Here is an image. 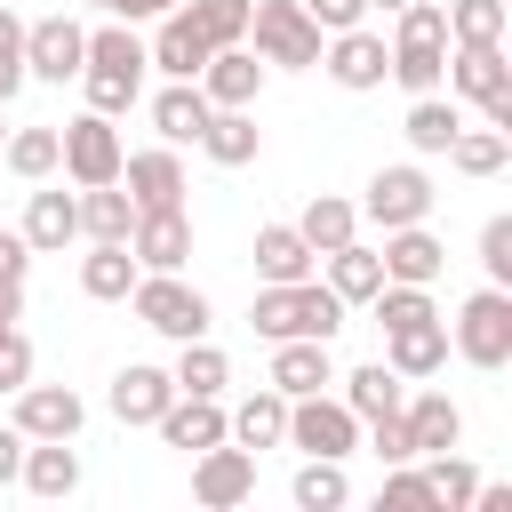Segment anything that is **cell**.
Returning <instances> with one entry per match:
<instances>
[{
	"mask_svg": "<svg viewBox=\"0 0 512 512\" xmlns=\"http://www.w3.org/2000/svg\"><path fill=\"white\" fill-rule=\"evenodd\" d=\"M104 400H112V416H120V424H152V416L176 400V376H168V368H152V360H128V368L112 376V392H104Z\"/></svg>",
	"mask_w": 512,
	"mask_h": 512,
	"instance_id": "cell-26",
	"label": "cell"
},
{
	"mask_svg": "<svg viewBox=\"0 0 512 512\" xmlns=\"http://www.w3.org/2000/svg\"><path fill=\"white\" fill-rule=\"evenodd\" d=\"M384 368L424 384L448 368V320H416V328H384Z\"/></svg>",
	"mask_w": 512,
	"mask_h": 512,
	"instance_id": "cell-20",
	"label": "cell"
},
{
	"mask_svg": "<svg viewBox=\"0 0 512 512\" xmlns=\"http://www.w3.org/2000/svg\"><path fill=\"white\" fill-rule=\"evenodd\" d=\"M344 296L328 288V280H264L256 296H248V328L264 336V344H288V336H336L344 328Z\"/></svg>",
	"mask_w": 512,
	"mask_h": 512,
	"instance_id": "cell-1",
	"label": "cell"
},
{
	"mask_svg": "<svg viewBox=\"0 0 512 512\" xmlns=\"http://www.w3.org/2000/svg\"><path fill=\"white\" fill-rule=\"evenodd\" d=\"M168 8H176V0H112V16H120V24H160Z\"/></svg>",
	"mask_w": 512,
	"mask_h": 512,
	"instance_id": "cell-52",
	"label": "cell"
},
{
	"mask_svg": "<svg viewBox=\"0 0 512 512\" xmlns=\"http://www.w3.org/2000/svg\"><path fill=\"white\" fill-rule=\"evenodd\" d=\"M56 128H8V144H0V160H8V176H24V184H48L56 176Z\"/></svg>",
	"mask_w": 512,
	"mask_h": 512,
	"instance_id": "cell-42",
	"label": "cell"
},
{
	"mask_svg": "<svg viewBox=\"0 0 512 512\" xmlns=\"http://www.w3.org/2000/svg\"><path fill=\"white\" fill-rule=\"evenodd\" d=\"M288 448H304V456H352L360 448V416L344 408V400H328V392H304V400H288V432H280Z\"/></svg>",
	"mask_w": 512,
	"mask_h": 512,
	"instance_id": "cell-10",
	"label": "cell"
},
{
	"mask_svg": "<svg viewBox=\"0 0 512 512\" xmlns=\"http://www.w3.org/2000/svg\"><path fill=\"white\" fill-rule=\"evenodd\" d=\"M24 384H32V336L0 328V392H24Z\"/></svg>",
	"mask_w": 512,
	"mask_h": 512,
	"instance_id": "cell-49",
	"label": "cell"
},
{
	"mask_svg": "<svg viewBox=\"0 0 512 512\" xmlns=\"http://www.w3.org/2000/svg\"><path fill=\"white\" fill-rule=\"evenodd\" d=\"M16 400V432L24 440H80V424H88V400L72 392V384H24V392H8Z\"/></svg>",
	"mask_w": 512,
	"mask_h": 512,
	"instance_id": "cell-14",
	"label": "cell"
},
{
	"mask_svg": "<svg viewBox=\"0 0 512 512\" xmlns=\"http://www.w3.org/2000/svg\"><path fill=\"white\" fill-rule=\"evenodd\" d=\"M288 496H296V512H344L352 504V480H344L336 456H304L296 480H288Z\"/></svg>",
	"mask_w": 512,
	"mask_h": 512,
	"instance_id": "cell-38",
	"label": "cell"
},
{
	"mask_svg": "<svg viewBox=\"0 0 512 512\" xmlns=\"http://www.w3.org/2000/svg\"><path fill=\"white\" fill-rule=\"evenodd\" d=\"M248 496H256V448L216 440V448H200V456H192V504L232 512V504H248Z\"/></svg>",
	"mask_w": 512,
	"mask_h": 512,
	"instance_id": "cell-12",
	"label": "cell"
},
{
	"mask_svg": "<svg viewBox=\"0 0 512 512\" xmlns=\"http://www.w3.org/2000/svg\"><path fill=\"white\" fill-rule=\"evenodd\" d=\"M296 232H304V248H312V256H328V248L360 240V208H352L344 192H312V200H304V216H296Z\"/></svg>",
	"mask_w": 512,
	"mask_h": 512,
	"instance_id": "cell-32",
	"label": "cell"
},
{
	"mask_svg": "<svg viewBox=\"0 0 512 512\" xmlns=\"http://www.w3.org/2000/svg\"><path fill=\"white\" fill-rule=\"evenodd\" d=\"M128 224H136V200L120 184H80V232L88 240H128Z\"/></svg>",
	"mask_w": 512,
	"mask_h": 512,
	"instance_id": "cell-41",
	"label": "cell"
},
{
	"mask_svg": "<svg viewBox=\"0 0 512 512\" xmlns=\"http://www.w3.org/2000/svg\"><path fill=\"white\" fill-rule=\"evenodd\" d=\"M480 272H488V288H512V216L480 224Z\"/></svg>",
	"mask_w": 512,
	"mask_h": 512,
	"instance_id": "cell-47",
	"label": "cell"
},
{
	"mask_svg": "<svg viewBox=\"0 0 512 512\" xmlns=\"http://www.w3.org/2000/svg\"><path fill=\"white\" fill-rule=\"evenodd\" d=\"M440 16H448V48H504L512 32L504 0H440Z\"/></svg>",
	"mask_w": 512,
	"mask_h": 512,
	"instance_id": "cell-35",
	"label": "cell"
},
{
	"mask_svg": "<svg viewBox=\"0 0 512 512\" xmlns=\"http://www.w3.org/2000/svg\"><path fill=\"white\" fill-rule=\"evenodd\" d=\"M360 216H368V224H384V232H392V224H424V216H432V176H424L416 160H392V168H376V176H368V200H360Z\"/></svg>",
	"mask_w": 512,
	"mask_h": 512,
	"instance_id": "cell-13",
	"label": "cell"
},
{
	"mask_svg": "<svg viewBox=\"0 0 512 512\" xmlns=\"http://www.w3.org/2000/svg\"><path fill=\"white\" fill-rule=\"evenodd\" d=\"M128 256H136L144 272H184V264H192V216H184V208H136Z\"/></svg>",
	"mask_w": 512,
	"mask_h": 512,
	"instance_id": "cell-15",
	"label": "cell"
},
{
	"mask_svg": "<svg viewBox=\"0 0 512 512\" xmlns=\"http://www.w3.org/2000/svg\"><path fill=\"white\" fill-rule=\"evenodd\" d=\"M136 256H128V240H88V256H80V296L88 304H128V288H136Z\"/></svg>",
	"mask_w": 512,
	"mask_h": 512,
	"instance_id": "cell-27",
	"label": "cell"
},
{
	"mask_svg": "<svg viewBox=\"0 0 512 512\" xmlns=\"http://www.w3.org/2000/svg\"><path fill=\"white\" fill-rule=\"evenodd\" d=\"M16 480H24V496L64 504V496H80V448H72V440H24Z\"/></svg>",
	"mask_w": 512,
	"mask_h": 512,
	"instance_id": "cell-17",
	"label": "cell"
},
{
	"mask_svg": "<svg viewBox=\"0 0 512 512\" xmlns=\"http://www.w3.org/2000/svg\"><path fill=\"white\" fill-rule=\"evenodd\" d=\"M376 512H432V488H424V472H416V464H384Z\"/></svg>",
	"mask_w": 512,
	"mask_h": 512,
	"instance_id": "cell-45",
	"label": "cell"
},
{
	"mask_svg": "<svg viewBox=\"0 0 512 512\" xmlns=\"http://www.w3.org/2000/svg\"><path fill=\"white\" fill-rule=\"evenodd\" d=\"M264 384L288 392V400H304V392H328L336 384V360H328L320 336H288V344H272V376Z\"/></svg>",
	"mask_w": 512,
	"mask_h": 512,
	"instance_id": "cell-21",
	"label": "cell"
},
{
	"mask_svg": "<svg viewBox=\"0 0 512 512\" xmlns=\"http://www.w3.org/2000/svg\"><path fill=\"white\" fill-rule=\"evenodd\" d=\"M24 80H32V72H24V16L0 0V104H16Z\"/></svg>",
	"mask_w": 512,
	"mask_h": 512,
	"instance_id": "cell-46",
	"label": "cell"
},
{
	"mask_svg": "<svg viewBox=\"0 0 512 512\" xmlns=\"http://www.w3.org/2000/svg\"><path fill=\"white\" fill-rule=\"evenodd\" d=\"M360 432H368V456H376V464H416V440H408L400 408H392V416H368Z\"/></svg>",
	"mask_w": 512,
	"mask_h": 512,
	"instance_id": "cell-48",
	"label": "cell"
},
{
	"mask_svg": "<svg viewBox=\"0 0 512 512\" xmlns=\"http://www.w3.org/2000/svg\"><path fill=\"white\" fill-rule=\"evenodd\" d=\"M16 232H24L32 256H64V248L80 240V192H32Z\"/></svg>",
	"mask_w": 512,
	"mask_h": 512,
	"instance_id": "cell-19",
	"label": "cell"
},
{
	"mask_svg": "<svg viewBox=\"0 0 512 512\" xmlns=\"http://www.w3.org/2000/svg\"><path fill=\"white\" fill-rule=\"evenodd\" d=\"M400 424H408L416 456H432V448H456V440H464V408H456L448 392H432V384L400 400Z\"/></svg>",
	"mask_w": 512,
	"mask_h": 512,
	"instance_id": "cell-28",
	"label": "cell"
},
{
	"mask_svg": "<svg viewBox=\"0 0 512 512\" xmlns=\"http://www.w3.org/2000/svg\"><path fill=\"white\" fill-rule=\"evenodd\" d=\"M56 168L72 176V184H120V160H128V144H120V128H112V112H80V120H64L56 128Z\"/></svg>",
	"mask_w": 512,
	"mask_h": 512,
	"instance_id": "cell-8",
	"label": "cell"
},
{
	"mask_svg": "<svg viewBox=\"0 0 512 512\" xmlns=\"http://www.w3.org/2000/svg\"><path fill=\"white\" fill-rule=\"evenodd\" d=\"M208 96H200V80H168L160 96H152V128H160V144H200V128H208Z\"/></svg>",
	"mask_w": 512,
	"mask_h": 512,
	"instance_id": "cell-29",
	"label": "cell"
},
{
	"mask_svg": "<svg viewBox=\"0 0 512 512\" xmlns=\"http://www.w3.org/2000/svg\"><path fill=\"white\" fill-rule=\"evenodd\" d=\"M144 56H152V72H168V80H200V64H208L216 48L200 40V24H192V16H184V0H176V8L160 16V32L144 40Z\"/></svg>",
	"mask_w": 512,
	"mask_h": 512,
	"instance_id": "cell-18",
	"label": "cell"
},
{
	"mask_svg": "<svg viewBox=\"0 0 512 512\" xmlns=\"http://www.w3.org/2000/svg\"><path fill=\"white\" fill-rule=\"evenodd\" d=\"M376 256H384V280H416V288H432V280L448 272V248H440L424 224H392Z\"/></svg>",
	"mask_w": 512,
	"mask_h": 512,
	"instance_id": "cell-25",
	"label": "cell"
},
{
	"mask_svg": "<svg viewBox=\"0 0 512 512\" xmlns=\"http://www.w3.org/2000/svg\"><path fill=\"white\" fill-rule=\"evenodd\" d=\"M368 312H376V328H416V320H440L432 288H416V280H384V288L368 296Z\"/></svg>",
	"mask_w": 512,
	"mask_h": 512,
	"instance_id": "cell-43",
	"label": "cell"
},
{
	"mask_svg": "<svg viewBox=\"0 0 512 512\" xmlns=\"http://www.w3.org/2000/svg\"><path fill=\"white\" fill-rule=\"evenodd\" d=\"M392 72L384 80H400L408 96H432L440 88V64H448V16H440V0H408V8H392Z\"/></svg>",
	"mask_w": 512,
	"mask_h": 512,
	"instance_id": "cell-3",
	"label": "cell"
},
{
	"mask_svg": "<svg viewBox=\"0 0 512 512\" xmlns=\"http://www.w3.org/2000/svg\"><path fill=\"white\" fill-rule=\"evenodd\" d=\"M88 8H112V0H88Z\"/></svg>",
	"mask_w": 512,
	"mask_h": 512,
	"instance_id": "cell-57",
	"label": "cell"
},
{
	"mask_svg": "<svg viewBox=\"0 0 512 512\" xmlns=\"http://www.w3.org/2000/svg\"><path fill=\"white\" fill-rule=\"evenodd\" d=\"M464 128V112H456V96H408V120H400V136H408V152H424V160H440L448 152V136Z\"/></svg>",
	"mask_w": 512,
	"mask_h": 512,
	"instance_id": "cell-31",
	"label": "cell"
},
{
	"mask_svg": "<svg viewBox=\"0 0 512 512\" xmlns=\"http://www.w3.org/2000/svg\"><path fill=\"white\" fill-rule=\"evenodd\" d=\"M320 264H328V288H336L344 304H368V296L384 288V256H376V248H360V240H344V248H328Z\"/></svg>",
	"mask_w": 512,
	"mask_h": 512,
	"instance_id": "cell-37",
	"label": "cell"
},
{
	"mask_svg": "<svg viewBox=\"0 0 512 512\" xmlns=\"http://www.w3.org/2000/svg\"><path fill=\"white\" fill-rule=\"evenodd\" d=\"M200 152H208L216 168H248V160L264 152L256 104H216V112H208V128H200Z\"/></svg>",
	"mask_w": 512,
	"mask_h": 512,
	"instance_id": "cell-24",
	"label": "cell"
},
{
	"mask_svg": "<svg viewBox=\"0 0 512 512\" xmlns=\"http://www.w3.org/2000/svg\"><path fill=\"white\" fill-rule=\"evenodd\" d=\"M80 64H88V24L80 16H32L24 24V72L32 80H48V88H64V80H80Z\"/></svg>",
	"mask_w": 512,
	"mask_h": 512,
	"instance_id": "cell-9",
	"label": "cell"
},
{
	"mask_svg": "<svg viewBox=\"0 0 512 512\" xmlns=\"http://www.w3.org/2000/svg\"><path fill=\"white\" fill-rule=\"evenodd\" d=\"M440 80H448L456 104H480V120L512 136V64H504V48H448Z\"/></svg>",
	"mask_w": 512,
	"mask_h": 512,
	"instance_id": "cell-7",
	"label": "cell"
},
{
	"mask_svg": "<svg viewBox=\"0 0 512 512\" xmlns=\"http://www.w3.org/2000/svg\"><path fill=\"white\" fill-rule=\"evenodd\" d=\"M320 256L304 248L296 224H256V280H312Z\"/></svg>",
	"mask_w": 512,
	"mask_h": 512,
	"instance_id": "cell-33",
	"label": "cell"
},
{
	"mask_svg": "<svg viewBox=\"0 0 512 512\" xmlns=\"http://www.w3.org/2000/svg\"><path fill=\"white\" fill-rule=\"evenodd\" d=\"M336 384H344L336 400H344L360 424H368V416H392V408L408 400V376H392L384 360H360V368H352V376H336Z\"/></svg>",
	"mask_w": 512,
	"mask_h": 512,
	"instance_id": "cell-34",
	"label": "cell"
},
{
	"mask_svg": "<svg viewBox=\"0 0 512 512\" xmlns=\"http://www.w3.org/2000/svg\"><path fill=\"white\" fill-rule=\"evenodd\" d=\"M32 272V248H24V232H0V280H24Z\"/></svg>",
	"mask_w": 512,
	"mask_h": 512,
	"instance_id": "cell-51",
	"label": "cell"
},
{
	"mask_svg": "<svg viewBox=\"0 0 512 512\" xmlns=\"http://www.w3.org/2000/svg\"><path fill=\"white\" fill-rule=\"evenodd\" d=\"M24 320V280H0V328Z\"/></svg>",
	"mask_w": 512,
	"mask_h": 512,
	"instance_id": "cell-54",
	"label": "cell"
},
{
	"mask_svg": "<svg viewBox=\"0 0 512 512\" xmlns=\"http://www.w3.org/2000/svg\"><path fill=\"white\" fill-rule=\"evenodd\" d=\"M0 144H8V104H0Z\"/></svg>",
	"mask_w": 512,
	"mask_h": 512,
	"instance_id": "cell-56",
	"label": "cell"
},
{
	"mask_svg": "<svg viewBox=\"0 0 512 512\" xmlns=\"http://www.w3.org/2000/svg\"><path fill=\"white\" fill-rule=\"evenodd\" d=\"M120 192L136 200V208H184V160H176V144H152V152H128L120 160Z\"/></svg>",
	"mask_w": 512,
	"mask_h": 512,
	"instance_id": "cell-16",
	"label": "cell"
},
{
	"mask_svg": "<svg viewBox=\"0 0 512 512\" xmlns=\"http://www.w3.org/2000/svg\"><path fill=\"white\" fill-rule=\"evenodd\" d=\"M256 88H264V56L248 40H232V48H216L200 64V96L208 104H256Z\"/></svg>",
	"mask_w": 512,
	"mask_h": 512,
	"instance_id": "cell-23",
	"label": "cell"
},
{
	"mask_svg": "<svg viewBox=\"0 0 512 512\" xmlns=\"http://www.w3.org/2000/svg\"><path fill=\"white\" fill-rule=\"evenodd\" d=\"M144 72H152V56H144L136 24H96V32H88V64H80L88 112H112V120H120V112L144 96Z\"/></svg>",
	"mask_w": 512,
	"mask_h": 512,
	"instance_id": "cell-2",
	"label": "cell"
},
{
	"mask_svg": "<svg viewBox=\"0 0 512 512\" xmlns=\"http://www.w3.org/2000/svg\"><path fill=\"white\" fill-rule=\"evenodd\" d=\"M416 472H424V488H432V512H472V496H480V472H472L456 448H432V456H416Z\"/></svg>",
	"mask_w": 512,
	"mask_h": 512,
	"instance_id": "cell-36",
	"label": "cell"
},
{
	"mask_svg": "<svg viewBox=\"0 0 512 512\" xmlns=\"http://www.w3.org/2000/svg\"><path fill=\"white\" fill-rule=\"evenodd\" d=\"M304 16H312L320 32H344V24H360V16H368V0H304Z\"/></svg>",
	"mask_w": 512,
	"mask_h": 512,
	"instance_id": "cell-50",
	"label": "cell"
},
{
	"mask_svg": "<svg viewBox=\"0 0 512 512\" xmlns=\"http://www.w3.org/2000/svg\"><path fill=\"white\" fill-rule=\"evenodd\" d=\"M16 464H24V432H16V424H0V488L16 480Z\"/></svg>",
	"mask_w": 512,
	"mask_h": 512,
	"instance_id": "cell-53",
	"label": "cell"
},
{
	"mask_svg": "<svg viewBox=\"0 0 512 512\" xmlns=\"http://www.w3.org/2000/svg\"><path fill=\"white\" fill-rule=\"evenodd\" d=\"M368 8H384V16H392V8H408V0H368Z\"/></svg>",
	"mask_w": 512,
	"mask_h": 512,
	"instance_id": "cell-55",
	"label": "cell"
},
{
	"mask_svg": "<svg viewBox=\"0 0 512 512\" xmlns=\"http://www.w3.org/2000/svg\"><path fill=\"white\" fill-rule=\"evenodd\" d=\"M152 432L168 440V448H184V456H200V448H216L224 440V400H200V392H176L160 416H152Z\"/></svg>",
	"mask_w": 512,
	"mask_h": 512,
	"instance_id": "cell-22",
	"label": "cell"
},
{
	"mask_svg": "<svg viewBox=\"0 0 512 512\" xmlns=\"http://www.w3.org/2000/svg\"><path fill=\"white\" fill-rule=\"evenodd\" d=\"M184 16L200 24V40H208V48L248 40V0H184Z\"/></svg>",
	"mask_w": 512,
	"mask_h": 512,
	"instance_id": "cell-44",
	"label": "cell"
},
{
	"mask_svg": "<svg viewBox=\"0 0 512 512\" xmlns=\"http://www.w3.org/2000/svg\"><path fill=\"white\" fill-rule=\"evenodd\" d=\"M176 392H200V400H224V384H232V360L208 344V336H192V344H176Z\"/></svg>",
	"mask_w": 512,
	"mask_h": 512,
	"instance_id": "cell-39",
	"label": "cell"
},
{
	"mask_svg": "<svg viewBox=\"0 0 512 512\" xmlns=\"http://www.w3.org/2000/svg\"><path fill=\"white\" fill-rule=\"evenodd\" d=\"M448 344H456V360H472L488 376L512 368V288H472L448 320Z\"/></svg>",
	"mask_w": 512,
	"mask_h": 512,
	"instance_id": "cell-6",
	"label": "cell"
},
{
	"mask_svg": "<svg viewBox=\"0 0 512 512\" xmlns=\"http://www.w3.org/2000/svg\"><path fill=\"white\" fill-rule=\"evenodd\" d=\"M504 160H512V136H504V128H488V120L448 136V168H456V176H496Z\"/></svg>",
	"mask_w": 512,
	"mask_h": 512,
	"instance_id": "cell-40",
	"label": "cell"
},
{
	"mask_svg": "<svg viewBox=\"0 0 512 512\" xmlns=\"http://www.w3.org/2000/svg\"><path fill=\"white\" fill-rule=\"evenodd\" d=\"M280 432H288V392H272V384H256L224 416V440H240V448H280Z\"/></svg>",
	"mask_w": 512,
	"mask_h": 512,
	"instance_id": "cell-30",
	"label": "cell"
},
{
	"mask_svg": "<svg viewBox=\"0 0 512 512\" xmlns=\"http://www.w3.org/2000/svg\"><path fill=\"white\" fill-rule=\"evenodd\" d=\"M320 72H328L336 88L368 96V88H384V72H392V48H384V32H368V24H344V32H328V40H320Z\"/></svg>",
	"mask_w": 512,
	"mask_h": 512,
	"instance_id": "cell-11",
	"label": "cell"
},
{
	"mask_svg": "<svg viewBox=\"0 0 512 512\" xmlns=\"http://www.w3.org/2000/svg\"><path fill=\"white\" fill-rule=\"evenodd\" d=\"M248 40H256L264 72H312L328 32L304 16V0H248Z\"/></svg>",
	"mask_w": 512,
	"mask_h": 512,
	"instance_id": "cell-5",
	"label": "cell"
},
{
	"mask_svg": "<svg viewBox=\"0 0 512 512\" xmlns=\"http://www.w3.org/2000/svg\"><path fill=\"white\" fill-rule=\"evenodd\" d=\"M128 304H136V320H144L152 336H168V344H192V336H208V328H216L208 296H200L184 272H136Z\"/></svg>",
	"mask_w": 512,
	"mask_h": 512,
	"instance_id": "cell-4",
	"label": "cell"
}]
</instances>
